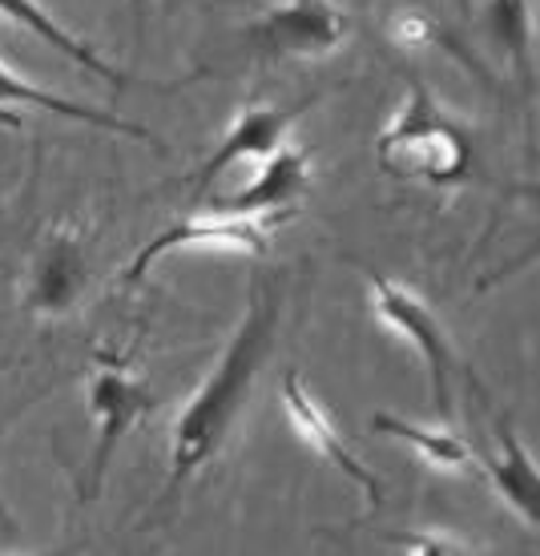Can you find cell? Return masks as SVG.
Instances as JSON below:
<instances>
[{
    "instance_id": "cell-1",
    "label": "cell",
    "mask_w": 540,
    "mask_h": 556,
    "mask_svg": "<svg viewBox=\"0 0 540 556\" xmlns=\"http://www.w3.org/2000/svg\"><path fill=\"white\" fill-rule=\"evenodd\" d=\"M278 323H282V278L259 275L247 294L242 319L235 334L226 339L218 363L210 376L198 383V391L186 400L178 424H174V444H169V480L162 501H174L181 488L190 484L206 464L222 456L230 435L242 424L250 395L259 388V376L275 355Z\"/></svg>"
},
{
    "instance_id": "cell-2",
    "label": "cell",
    "mask_w": 540,
    "mask_h": 556,
    "mask_svg": "<svg viewBox=\"0 0 540 556\" xmlns=\"http://www.w3.org/2000/svg\"><path fill=\"white\" fill-rule=\"evenodd\" d=\"M375 157L395 178L448 190L472 174L476 146H472L468 126L436 98V89L419 77H407L400 110L388 122V129L375 138Z\"/></svg>"
},
{
    "instance_id": "cell-3",
    "label": "cell",
    "mask_w": 540,
    "mask_h": 556,
    "mask_svg": "<svg viewBox=\"0 0 540 556\" xmlns=\"http://www.w3.org/2000/svg\"><path fill=\"white\" fill-rule=\"evenodd\" d=\"M85 404H89V419H93V444H89L81 496L93 501L101 492V484H105V472H110L117 447L158 407V400L146 388V379L125 359L98 355L93 367H89V379H85Z\"/></svg>"
},
{
    "instance_id": "cell-4",
    "label": "cell",
    "mask_w": 540,
    "mask_h": 556,
    "mask_svg": "<svg viewBox=\"0 0 540 556\" xmlns=\"http://www.w3.org/2000/svg\"><path fill=\"white\" fill-rule=\"evenodd\" d=\"M367 282H372L375 315L388 323L391 331L400 334L403 343L419 355L424 376H428V388H431V400H436V412H440L443 419H452L456 416L452 383H456V376L464 371V367H460V351L452 348V339H448V331H443V323L436 319V311H431L412 287H403V282H395V278L372 270Z\"/></svg>"
},
{
    "instance_id": "cell-5",
    "label": "cell",
    "mask_w": 540,
    "mask_h": 556,
    "mask_svg": "<svg viewBox=\"0 0 540 556\" xmlns=\"http://www.w3.org/2000/svg\"><path fill=\"white\" fill-rule=\"evenodd\" d=\"M351 37V16L335 0H275L242 25L247 53L259 61H319Z\"/></svg>"
},
{
    "instance_id": "cell-6",
    "label": "cell",
    "mask_w": 540,
    "mask_h": 556,
    "mask_svg": "<svg viewBox=\"0 0 540 556\" xmlns=\"http://www.w3.org/2000/svg\"><path fill=\"white\" fill-rule=\"evenodd\" d=\"M294 210H278V214H222L210 210L206 218H186V223L169 226L162 235H153L122 270V282H141L153 266L166 254L178 251H242V254H263L271 247V235L291 218Z\"/></svg>"
},
{
    "instance_id": "cell-7",
    "label": "cell",
    "mask_w": 540,
    "mask_h": 556,
    "mask_svg": "<svg viewBox=\"0 0 540 556\" xmlns=\"http://www.w3.org/2000/svg\"><path fill=\"white\" fill-rule=\"evenodd\" d=\"M315 101H319V93H306V98L287 101V105H271V101H263V105H242L235 122L226 126V134L214 141V150L206 153V162L186 178L190 194L202 198L210 186H214L222 174H230L238 162H250V157L263 162L278 146H287L291 129L303 122V113L311 110Z\"/></svg>"
},
{
    "instance_id": "cell-8",
    "label": "cell",
    "mask_w": 540,
    "mask_h": 556,
    "mask_svg": "<svg viewBox=\"0 0 540 556\" xmlns=\"http://www.w3.org/2000/svg\"><path fill=\"white\" fill-rule=\"evenodd\" d=\"M89 278H93V270H89L85 238L73 226H53L28 258L21 303L37 319H65L81 306Z\"/></svg>"
},
{
    "instance_id": "cell-9",
    "label": "cell",
    "mask_w": 540,
    "mask_h": 556,
    "mask_svg": "<svg viewBox=\"0 0 540 556\" xmlns=\"http://www.w3.org/2000/svg\"><path fill=\"white\" fill-rule=\"evenodd\" d=\"M282 407H287V419H291V428L299 431V440L315 447V456H323L331 468H339V472H343L347 480L379 508V504H384V484H379V476H375L372 468H363L360 459H355V452L339 440L331 416L323 412L319 400L306 391V383L294 376V371L282 376Z\"/></svg>"
},
{
    "instance_id": "cell-10",
    "label": "cell",
    "mask_w": 540,
    "mask_h": 556,
    "mask_svg": "<svg viewBox=\"0 0 540 556\" xmlns=\"http://www.w3.org/2000/svg\"><path fill=\"white\" fill-rule=\"evenodd\" d=\"M311 186V150L303 146H278L263 166L254 169V178L235 190L230 198H218L210 210L222 214H278V210H294V202L306 194Z\"/></svg>"
},
{
    "instance_id": "cell-11",
    "label": "cell",
    "mask_w": 540,
    "mask_h": 556,
    "mask_svg": "<svg viewBox=\"0 0 540 556\" xmlns=\"http://www.w3.org/2000/svg\"><path fill=\"white\" fill-rule=\"evenodd\" d=\"M492 435H497V452L488 459V480L497 488V496L513 508L528 529L540 525V468L525 440L516 435L513 419L492 416Z\"/></svg>"
},
{
    "instance_id": "cell-12",
    "label": "cell",
    "mask_w": 540,
    "mask_h": 556,
    "mask_svg": "<svg viewBox=\"0 0 540 556\" xmlns=\"http://www.w3.org/2000/svg\"><path fill=\"white\" fill-rule=\"evenodd\" d=\"M0 105H4V110H41V113H53V117H65V122H81V126L105 129V134H125V138L158 146V138H153L146 126H138V122H125V117H117V113H110V110H93V105L61 98L53 89L28 81L25 73H16L13 65H4V61H0ZM158 150H162V146H158Z\"/></svg>"
},
{
    "instance_id": "cell-13",
    "label": "cell",
    "mask_w": 540,
    "mask_h": 556,
    "mask_svg": "<svg viewBox=\"0 0 540 556\" xmlns=\"http://www.w3.org/2000/svg\"><path fill=\"white\" fill-rule=\"evenodd\" d=\"M0 16L4 21H13V25H21L25 33H33L41 45H49V49H56V53L65 56V61H73V65H81V70H89L93 77H105V81H113L117 89L125 85L122 70H113L110 61L93 49V45L85 41V37H77L73 28H65L61 21H56L49 9H45L41 0H0Z\"/></svg>"
},
{
    "instance_id": "cell-14",
    "label": "cell",
    "mask_w": 540,
    "mask_h": 556,
    "mask_svg": "<svg viewBox=\"0 0 540 556\" xmlns=\"http://www.w3.org/2000/svg\"><path fill=\"white\" fill-rule=\"evenodd\" d=\"M372 431L391 435V440H403L424 464L440 468V472H472V468H476L472 444L452 428H424V424H412V419L391 416V412H375Z\"/></svg>"
},
{
    "instance_id": "cell-15",
    "label": "cell",
    "mask_w": 540,
    "mask_h": 556,
    "mask_svg": "<svg viewBox=\"0 0 540 556\" xmlns=\"http://www.w3.org/2000/svg\"><path fill=\"white\" fill-rule=\"evenodd\" d=\"M485 21H488L492 41L513 56L520 81L532 85V73H537V61H532L537 33H532V13H528V0H488Z\"/></svg>"
}]
</instances>
